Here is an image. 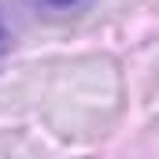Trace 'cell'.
<instances>
[{
    "mask_svg": "<svg viewBox=\"0 0 159 159\" xmlns=\"http://www.w3.org/2000/svg\"><path fill=\"white\" fill-rule=\"evenodd\" d=\"M0 52H4V22H0Z\"/></svg>",
    "mask_w": 159,
    "mask_h": 159,
    "instance_id": "2",
    "label": "cell"
},
{
    "mask_svg": "<svg viewBox=\"0 0 159 159\" xmlns=\"http://www.w3.org/2000/svg\"><path fill=\"white\" fill-rule=\"evenodd\" d=\"M48 7H56V11H70V7H81L85 0H44Z\"/></svg>",
    "mask_w": 159,
    "mask_h": 159,
    "instance_id": "1",
    "label": "cell"
}]
</instances>
